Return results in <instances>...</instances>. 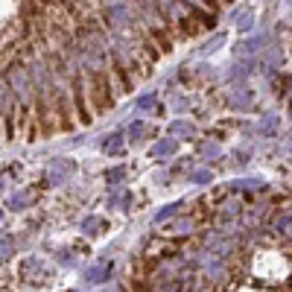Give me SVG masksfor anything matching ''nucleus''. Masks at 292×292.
I'll return each instance as SVG.
<instances>
[{"mask_svg":"<svg viewBox=\"0 0 292 292\" xmlns=\"http://www.w3.org/2000/svg\"><path fill=\"white\" fill-rule=\"evenodd\" d=\"M108 23H111V29H129L135 23V18L129 12V3H114L108 9Z\"/></svg>","mask_w":292,"mask_h":292,"instance_id":"obj_2","label":"nucleus"},{"mask_svg":"<svg viewBox=\"0 0 292 292\" xmlns=\"http://www.w3.org/2000/svg\"><path fill=\"white\" fill-rule=\"evenodd\" d=\"M126 202H129V193H126V190H114L111 199H108L111 208H126Z\"/></svg>","mask_w":292,"mask_h":292,"instance_id":"obj_14","label":"nucleus"},{"mask_svg":"<svg viewBox=\"0 0 292 292\" xmlns=\"http://www.w3.org/2000/svg\"><path fill=\"white\" fill-rule=\"evenodd\" d=\"M202 155H219V146H216V143H208V146H202Z\"/></svg>","mask_w":292,"mask_h":292,"instance_id":"obj_23","label":"nucleus"},{"mask_svg":"<svg viewBox=\"0 0 292 292\" xmlns=\"http://www.w3.org/2000/svg\"><path fill=\"white\" fill-rule=\"evenodd\" d=\"M155 102H158L155 97H140V99H137V108H152Z\"/></svg>","mask_w":292,"mask_h":292,"instance_id":"obj_21","label":"nucleus"},{"mask_svg":"<svg viewBox=\"0 0 292 292\" xmlns=\"http://www.w3.org/2000/svg\"><path fill=\"white\" fill-rule=\"evenodd\" d=\"M149 132H152V129H149L146 123H140V120H135V123L129 126V137H132V140H143Z\"/></svg>","mask_w":292,"mask_h":292,"instance_id":"obj_8","label":"nucleus"},{"mask_svg":"<svg viewBox=\"0 0 292 292\" xmlns=\"http://www.w3.org/2000/svg\"><path fill=\"white\" fill-rule=\"evenodd\" d=\"M29 199H32V193H29V190H20V193H15V196L9 199V208H12V211H23Z\"/></svg>","mask_w":292,"mask_h":292,"instance_id":"obj_9","label":"nucleus"},{"mask_svg":"<svg viewBox=\"0 0 292 292\" xmlns=\"http://www.w3.org/2000/svg\"><path fill=\"white\" fill-rule=\"evenodd\" d=\"M58 260H61V263H67V266H70V263H73V254H70V252H58Z\"/></svg>","mask_w":292,"mask_h":292,"instance_id":"obj_24","label":"nucleus"},{"mask_svg":"<svg viewBox=\"0 0 292 292\" xmlns=\"http://www.w3.org/2000/svg\"><path fill=\"white\" fill-rule=\"evenodd\" d=\"M102 149H105V152H111V155H120V149H123V135H120V132H114L111 137H105V140H102Z\"/></svg>","mask_w":292,"mask_h":292,"instance_id":"obj_6","label":"nucleus"},{"mask_svg":"<svg viewBox=\"0 0 292 292\" xmlns=\"http://www.w3.org/2000/svg\"><path fill=\"white\" fill-rule=\"evenodd\" d=\"M228 99H231L234 108H249V105H252V94H240V91H234Z\"/></svg>","mask_w":292,"mask_h":292,"instance_id":"obj_11","label":"nucleus"},{"mask_svg":"<svg viewBox=\"0 0 292 292\" xmlns=\"http://www.w3.org/2000/svg\"><path fill=\"white\" fill-rule=\"evenodd\" d=\"M275 129H278V117H275V114H266L263 123H260V132H263V135H272Z\"/></svg>","mask_w":292,"mask_h":292,"instance_id":"obj_15","label":"nucleus"},{"mask_svg":"<svg viewBox=\"0 0 292 292\" xmlns=\"http://www.w3.org/2000/svg\"><path fill=\"white\" fill-rule=\"evenodd\" d=\"M170 132H173V135H181V137H190V135H193V123H187V120H175Z\"/></svg>","mask_w":292,"mask_h":292,"instance_id":"obj_12","label":"nucleus"},{"mask_svg":"<svg viewBox=\"0 0 292 292\" xmlns=\"http://www.w3.org/2000/svg\"><path fill=\"white\" fill-rule=\"evenodd\" d=\"M9 108V88H6V82L0 79V111H6Z\"/></svg>","mask_w":292,"mask_h":292,"instance_id":"obj_18","label":"nucleus"},{"mask_svg":"<svg viewBox=\"0 0 292 292\" xmlns=\"http://www.w3.org/2000/svg\"><path fill=\"white\" fill-rule=\"evenodd\" d=\"M184 3H190V6H202V0H184Z\"/></svg>","mask_w":292,"mask_h":292,"instance_id":"obj_26","label":"nucleus"},{"mask_svg":"<svg viewBox=\"0 0 292 292\" xmlns=\"http://www.w3.org/2000/svg\"><path fill=\"white\" fill-rule=\"evenodd\" d=\"M219 44H222V35H216V38H211V44H208V47H202V53H214V50H216Z\"/></svg>","mask_w":292,"mask_h":292,"instance_id":"obj_20","label":"nucleus"},{"mask_svg":"<svg viewBox=\"0 0 292 292\" xmlns=\"http://www.w3.org/2000/svg\"><path fill=\"white\" fill-rule=\"evenodd\" d=\"M123 175H126V170H123V167H114V170H111V173H108V181H111V184H114V187H117V184H120V181H123Z\"/></svg>","mask_w":292,"mask_h":292,"instance_id":"obj_17","label":"nucleus"},{"mask_svg":"<svg viewBox=\"0 0 292 292\" xmlns=\"http://www.w3.org/2000/svg\"><path fill=\"white\" fill-rule=\"evenodd\" d=\"M99 231H102V219H99V216H88V219L82 222V234L94 237V234H99Z\"/></svg>","mask_w":292,"mask_h":292,"instance_id":"obj_10","label":"nucleus"},{"mask_svg":"<svg viewBox=\"0 0 292 292\" xmlns=\"http://www.w3.org/2000/svg\"><path fill=\"white\" fill-rule=\"evenodd\" d=\"M12 246H15V240H12V237H3V240H0V252H3V254H9V249H12Z\"/></svg>","mask_w":292,"mask_h":292,"instance_id":"obj_22","label":"nucleus"},{"mask_svg":"<svg viewBox=\"0 0 292 292\" xmlns=\"http://www.w3.org/2000/svg\"><path fill=\"white\" fill-rule=\"evenodd\" d=\"M290 114H292V102H290Z\"/></svg>","mask_w":292,"mask_h":292,"instance_id":"obj_27","label":"nucleus"},{"mask_svg":"<svg viewBox=\"0 0 292 292\" xmlns=\"http://www.w3.org/2000/svg\"><path fill=\"white\" fill-rule=\"evenodd\" d=\"M140 3H146L149 9H158V0H140Z\"/></svg>","mask_w":292,"mask_h":292,"instance_id":"obj_25","label":"nucleus"},{"mask_svg":"<svg viewBox=\"0 0 292 292\" xmlns=\"http://www.w3.org/2000/svg\"><path fill=\"white\" fill-rule=\"evenodd\" d=\"M173 152H175V140H170V137H167V140H158L155 149H152L155 158H167V155H173Z\"/></svg>","mask_w":292,"mask_h":292,"instance_id":"obj_7","label":"nucleus"},{"mask_svg":"<svg viewBox=\"0 0 292 292\" xmlns=\"http://www.w3.org/2000/svg\"><path fill=\"white\" fill-rule=\"evenodd\" d=\"M70 173H73V161L56 158V161L50 164V170H47V178H50L53 184H61V181H67V178H70Z\"/></svg>","mask_w":292,"mask_h":292,"instance_id":"obj_4","label":"nucleus"},{"mask_svg":"<svg viewBox=\"0 0 292 292\" xmlns=\"http://www.w3.org/2000/svg\"><path fill=\"white\" fill-rule=\"evenodd\" d=\"M32 88H35V85H32L29 73H26L23 67H18V64H15V67L9 70V91H12V94L20 99V102H29V97H32Z\"/></svg>","mask_w":292,"mask_h":292,"instance_id":"obj_1","label":"nucleus"},{"mask_svg":"<svg viewBox=\"0 0 292 292\" xmlns=\"http://www.w3.org/2000/svg\"><path fill=\"white\" fill-rule=\"evenodd\" d=\"M211 178H214L211 170H196V173H190V181H193V184H208Z\"/></svg>","mask_w":292,"mask_h":292,"instance_id":"obj_16","label":"nucleus"},{"mask_svg":"<svg viewBox=\"0 0 292 292\" xmlns=\"http://www.w3.org/2000/svg\"><path fill=\"white\" fill-rule=\"evenodd\" d=\"M108 278H111V263H97V266L85 269V281L88 284H102Z\"/></svg>","mask_w":292,"mask_h":292,"instance_id":"obj_5","label":"nucleus"},{"mask_svg":"<svg viewBox=\"0 0 292 292\" xmlns=\"http://www.w3.org/2000/svg\"><path fill=\"white\" fill-rule=\"evenodd\" d=\"M252 26H254V18H252V15H243V20H240V29H243V32H249Z\"/></svg>","mask_w":292,"mask_h":292,"instance_id":"obj_19","label":"nucleus"},{"mask_svg":"<svg viewBox=\"0 0 292 292\" xmlns=\"http://www.w3.org/2000/svg\"><path fill=\"white\" fill-rule=\"evenodd\" d=\"M181 211V202H173V205H167V208H161L158 214H155V222H164V219H170L173 214H178Z\"/></svg>","mask_w":292,"mask_h":292,"instance_id":"obj_13","label":"nucleus"},{"mask_svg":"<svg viewBox=\"0 0 292 292\" xmlns=\"http://www.w3.org/2000/svg\"><path fill=\"white\" fill-rule=\"evenodd\" d=\"M29 79H32L35 91H41V94H47V91L53 88V79H50V67H47L44 61H32V64H29Z\"/></svg>","mask_w":292,"mask_h":292,"instance_id":"obj_3","label":"nucleus"}]
</instances>
